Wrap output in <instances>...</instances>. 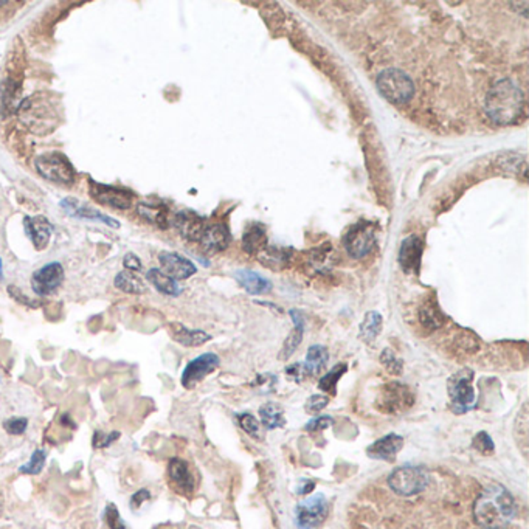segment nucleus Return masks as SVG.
<instances>
[{"label": "nucleus", "mask_w": 529, "mask_h": 529, "mask_svg": "<svg viewBox=\"0 0 529 529\" xmlns=\"http://www.w3.org/2000/svg\"><path fill=\"white\" fill-rule=\"evenodd\" d=\"M474 382V371L471 368L459 370L451 375L447 382V392L451 402V408L458 415H464L475 407L476 396Z\"/></svg>", "instance_id": "nucleus-6"}, {"label": "nucleus", "mask_w": 529, "mask_h": 529, "mask_svg": "<svg viewBox=\"0 0 529 529\" xmlns=\"http://www.w3.org/2000/svg\"><path fill=\"white\" fill-rule=\"evenodd\" d=\"M151 497H152V495H151V492H149L148 489H144V488H143V489H140V491H137V492L132 495V497H131V500H129V508H131V511H132V512L139 511V509L143 506V503L149 501Z\"/></svg>", "instance_id": "nucleus-44"}, {"label": "nucleus", "mask_w": 529, "mask_h": 529, "mask_svg": "<svg viewBox=\"0 0 529 529\" xmlns=\"http://www.w3.org/2000/svg\"><path fill=\"white\" fill-rule=\"evenodd\" d=\"M46 463H47V451L44 449H36L31 454L28 463L19 467V474H22V475H39L42 471H44Z\"/></svg>", "instance_id": "nucleus-35"}, {"label": "nucleus", "mask_w": 529, "mask_h": 529, "mask_svg": "<svg viewBox=\"0 0 529 529\" xmlns=\"http://www.w3.org/2000/svg\"><path fill=\"white\" fill-rule=\"evenodd\" d=\"M260 417H261L262 425L266 427L267 430L281 429V427L286 425V417H284L283 408H281L275 402H267V404L261 405Z\"/></svg>", "instance_id": "nucleus-30"}, {"label": "nucleus", "mask_w": 529, "mask_h": 529, "mask_svg": "<svg viewBox=\"0 0 529 529\" xmlns=\"http://www.w3.org/2000/svg\"><path fill=\"white\" fill-rule=\"evenodd\" d=\"M404 447V438L400 434L390 433L387 437L380 438L379 441L373 442L371 446L366 449V455L373 459H382V461H395L400 449Z\"/></svg>", "instance_id": "nucleus-19"}, {"label": "nucleus", "mask_w": 529, "mask_h": 529, "mask_svg": "<svg viewBox=\"0 0 529 529\" xmlns=\"http://www.w3.org/2000/svg\"><path fill=\"white\" fill-rule=\"evenodd\" d=\"M380 362L390 374L392 375H400L404 371V362L391 351V349H383V353L380 356Z\"/></svg>", "instance_id": "nucleus-36"}, {"label": "nucleus", "mask_w": 529, "mask_h": 529, "mask_svg": "<svg viewBox=\"0 0 529 529\" xmlns=\"http://www.w3.org/2000/svg\"><path fill=\"white\" fill-rule=\"evenodd\" d=\"M114 284L118 290H122V292L129 294V295H141L146 292V286H144L143 279L129 270H123V272L117 273Z\"/></svg>", "instance_id": "nucleus-28"}, {"label": "nucleus", "mask_w": 529, "mask_h": 529, "mask_svg": "<svg viewBox=\"0 0 529 529\" xmlns=\"http://www.w3.org/2000/svg\"><path fill=\"white\" fill-rule=\"evenodd\" d=\"M256 256H258L262 266L272 270H284L290 266V261L294 258V250L289 249V247L267 245L266 249Z\"/></svg>", "instance_id": "nucleus-22"}, {"label": "nucleus", "mask_w": 529, "mask_h": 529, "mask_svg": "<svg viewBox=\"0 0 529 529\" xmlns=\"http://www.w3.org/2000/svg\"><path fill=\"white\" fill-rule=\"evenodd\" d=\"M314 488H315V483L314 481H311V480H303L300 483V486H298L296 492L300 493V495H307V493H311L314 491Z\"/></svg>", "instance_id": "nucleus-48"}, {"label": "nucleus", "mask_w": 529, "mask_h": 529, "mask_svg": "<svg viewBox=\"0 0 529 529\" xmlns=\"http://www.w3.org/2000/svg\"><path fill=\"white\" fill-rule=\"evenodd\" d=\"M346 371H348L346 363L336 365L334 368H332L326 375H323V378L319 380V388H321L323 391H326V392H329V395L334 396L336 391H337L336 390L337 383L341 379V375H343Z\"/></svg>", "instance_id": "nucleus-34"}, {"label": "nucleus", "mask_w": 529, "mask_h": 529, "mask_svg": "<svg viewBox=\"0 0 529 529\" xmlns=\"http://www.w3.org/2000/svg\"><path fill=\"white\" fill-rule=\"evenodd\" d=\"M168 331L174 341L186 348H198L211 340V336L201 329H188L182 323H169Z\"/></svg>", "instance_id": "nucleus-21"}, {"label": "nucleus", "mask_w": 529, "mask_h": 529, "mask_svg": "<svg viewBox=\"0 0 529 529\" xmlns=\"http://www.w3.org/2000/svg\"><path fill=\"white\" fill-rule=\"evenodd\" d=\"M4 514V493L0 491V515Z\"/></svg>", "instance_id": "nucleus-49"}, {"label": "nucleus", "mask_w": 529, "mask_h": 529, "mask_svg": "<svg viewBox=\"0 0 529 529\" xmlns=\"http://www.w3.org/2000/svg\"><path fill=\"white\" fill-rule=\"evenodd\" d=\"M329 404V397L328 396H323V395H314L311 396L309 399H307V402L304 405V410L306 413L309 415H319L321 410H324L328 407Z\"/></svg>", "instance_id": "nucleus-42"}, {"label": "nucleus", "mask_w": 529, "mask_h": 529, "mask_svg": "<svg viewBox=\"0 0 529 529\" xmlns=\"http://www.w3.org/2000/svg\"><path fill=\"white\" fill-rule=\"evenodd\" d=\"M424 242L420 236L412 235L405 237L399 249V266L405 273H420Z\"/></svg>", "instance_id": "nucleus-15"}, {"label": "nucleus", "mask_w": 529, "mask_h": 529, "mask_svg": "<svg viewBox=\"0 0 529 529\" xmlns=\"http://www.w3.org/2000/svg\"><path fill=\"white\" fill-rule=\"evenodd\" d=\"M220 365V358L215 353H205L199 357L188 362L182 373L181 383L186 390H193L198 383H201L208 374L216 371Z\"/></svg>", "instance_id": "nucleus-11"}, {"label": "nucleus", "mask_w": 529, "mask_h": 529, "mask_svg": "<svg viewBox=\"0 0 529 529\" xmlns=\"http://www.w3.org/2000/svg\"><path fill=\"white\" fill-rule=\"evenodd\" d=\"M89 191L93 201L109 208L127 210L134 203V193L119 186L95 182L93 178H89Z\"/></svg>", "instance_id": "nucleus-10"}, {"label": "nucleus", "mask_w": 529, "mask_h": 529, "mask_svg": "<svg viewBox=\"0 0 529 529\" xmlns=\"http://www.w3.org/2000/svg\"><path fill=\"white\" fill-rule=\"evenodd\" d=\"M34 168H36L38 174L48 182L67 186L75 183L76 171L72 161L61 152L42 154V156L34 159Z\"/></svg>", "instance_id": "nucleus-5"}, {"label": "nucleus", "mask_w": 529, "mask_h": 529, "mask_svg": "<svg viewBox=\"0 0 529 529\" xmlns=\"http://www.w3.org/2000/svg\"><path fill=\"white\" fill-rule=\"evenodd\" d=\"M123 266H124V270H129V272H141L143 269V264H141V260L137 256L135 253H126L124 258H123Z\"/></svg>", "instance_id": "nucleus-46"}, {"label": "nucleus", "mask_w": 529, "mask_h": 529, "mask_svg": "<svg viewBox=\"0 0 529 529\" xmlns=\"http://www.w3.org/2000/svg\"><path fill=\"white\" fill-rule=\"evenodd\" d=\"M23 228L34 249L39 252L47 249L51 233H53V225L46 216H25Z\"/></svg>", "instance_id": "nucleus-16"}, {"label": "nucleus", "mask_w": 529, "mask_h": 529, "mask_svg": "<svg viewBox=\"0 0 529 529\" xmlns=\"http://www.w3.org/2000/svg\"><path fill=\"white\" fill-rule=\"evenodd\" d=\"M286 375L290 380L300 383L307 378V375H309V373H307V368H306V365L303 362H296L294 365L287 366Z\"/></svg>", "instance_id": "nucleus-43"}, {"label": "nucleus", "mask_w": 529, "mask_h": 529, "mask_svg": "<svg viewBox=\"0 0 529 529\" xmlns=\"http://www.w3.org/2000/svg\"><path fill=\"white\" fill-rule=\"evenodd\" d=\"M269 245L266 228L260 222H252L245 227L242 235V249L249 255H258Z\"/></svg>", "instance_id": "nucleus-23"}, {"label": "nucleus", "mask_w": 529, "mask_h": 529, "mask_svg": "<svg viewBox=\"0 0 529 529\" xmlns=\"http://www.w3.org/2000/svg\"><path fill=\"white\" fill-rule=\"evenodd\" d=\"M102 520H105L109 529H127L122 515H119L118 508L114 503H109L105 511H102Z\"/></svg>", "instance_id": "nucleus-38"}, {"label": "nucleus", "mask_w": 529, "mask_h": 529, "mask_svg": "<svg viewBox=\"0 0 529 529\" xmlns=\"http://www.w3.org/2000/svg\"><path fill=\"white\" fill-rule=\"evenodd\" d=\"M119 437H122V433H119V432L105 433L101 430H95V432H93V437H92V447L97 449V450L98 449H109L114 442H117L119 439Z\"/></svg>", "instance_id": "nucleus-39"}, {"label": "nucleus", "mask_w": 529, "mask_h": 529, "mask_svg": "<svg viewBox=\"0 0 529 529\" xmlns=\"http://www.w3.org/2000/svg\"><path fill=\"white\" fill-rule=\"evenodd\" d=\"M0 278H4V272H2V260H0Z\"/></svg>", "instance_id": "nucleus-50"}, {"label": "nucleus", "mask_w": 529, "mask_h": 529, "mask_svg": "<svg viewBox=\"0 0 529 529\" xmlns=\"http://www.w3.org/2000/svg\"><path fill=\"white\" fill-rule=\"evenodd\" d=\"M290 317H292V321H294V329L286 338L283 349H281V353L278 356L281 360H287V358L296 351V348L300 346L301 340H303V334H304V320H303L301 312L290 311Z\"/></svg>", "instance_id": "nucleus-26"}, {"label": "nucleus", "mask_w": 529, "mask_h": 529, "mask_svg": "<svg viewBox=\"0 0 529 529\" xmlns=\"http://www.w3.org/2000/svg\"><path fill=\"white\" fill-rule=\"evenodd\" d=\"M525 97L522 89L511 80H500L489 89L484 110L495 124H514L523 112Z\"/></svg>", "instance_id": "nucleus-2"}, {"label": "nucleus", "mask_w": 529, "mask_h": 529, "mask_svg": "<svg viewBox=\"0 0 529 529\" xmlns=\"http://www.w3.org/2000/svg\"><path fill=\"white\" fill-rule=\"evenodd\" d=\"M166 480L174 492L190 497L196 489V478L188 461L182 458H171L166 467Z\"/></svg>", "instance_id": "nucleus-13"}, {"label": "nucleus", "mask_w": 529, "mask_h": 529, "mask_svg": "<svg viewBox=\"0 0 529 529\" xmlns=\"http://www.w3.org/2000/svg\"><path fill=\"white\" fill-rule=\"evenodd\" d=\"M472 446L483 455H491V454H493V450H495L493 441L486 432H480V433L475 434Z\"/></svg>", "instance_id": "nucleus-41"}, {"label": "nucleus", "mask_w": 529, "mask_h": 529, "mask_svg": "<svg viewBox=\"0 0 529 529\" xmlns=\"http://www.w3.org/2000/svg\"><path fill=\"white\" fill-rule=\"evenodd\" d=\"M235 278H236L237 283L241 284L250 295L267 294L269 290L272 289L270 281L267 278H264L262 275H260V273L253 272V270H247V269L236 270Z\"/></svg>", "instance_id": "nucleus-25"}, {"label": "nucleus", "mask_w": 529, "mask_h": 529, "mask_svg": "<svg viewBox=\"0 0 529 529\" xmlns=\"http://www.w3.org/2000/svg\"><path fill=\"white\" fill-rule=\"evenodd\" d=\"M28 429V420L27 417H8L4 421V430L11 434V437H19L23 434Z\"/></svg>", "instance_id": "nucleus-40"}, {"label": "nucleus", "mask_w": 529, "mask_h": 529, "mask_svg": "<svg viewBox=\"0 0 529 529\" xmlns=\"http://www.w3.org/2000/svg\"><path fill=\"white\" fill-rule=\"evenodd\" d=\"M329 360V353L328 349L321 345H312L307 349L306 354V368L309 375H319L324 368H326Z\"/></svg>", "instance_id": "nucleus-29"}, {"label": "nucleus", "mask_w": 529, "mask_h": 529, "mask_svg": "<svg viewBox=\"0 0 529 529\" xmlns=\"http://www.w3.org/2000/svg\"><path fill=\"white\" fill-rule=\"evenodd\" d=\"M420 320L427 329H437L442 326L444 314L439 311L437 303H427L420 312Z\"/></svg>", "instance_id": "nucleus-33"}, {"label": "nucleus", "mask_w": 529, "mask_h": 529, "mask_svg": "<svg viewBox=\"0 0 529 529\" xmlns=\"http://www.w3.org/2000/svg\"><path fill=\"white\" fill-rule=\"evenodd\" d=\"M415 404V395L400 382H390L380 387L374 407L383 415H400Z\"/></svg>", "instance_id": "nucleus-7"}, {"label": "nucleus", "mask_w": 529, "mask_h": 529, "mask_svg": "<svg viewBox=\"0 0 529 529\" xmlns=\"http://www.w3.org/2000/svg\"><path fill=\"white\" fill-rule=\"evenodd\" d=\"M382 315L375 311L366 312L365 319L360 324V338L365 341V343H373V341L378 338L382 331Z\"/></svg>", "instance_id": "nucleus-31"}, {"label": "nucleus", "mask_w": 529, "mask_h": 529, "mask_svg": "<svg viewBox=\"0 0 529 529\" xmlns=\"http://www.w3.org/2000/svg\"><path fill=\"white\" fill-rule=\"evenodd\" d=\"M137 213H139V216L141 219L149 222L154 227H159L161 230H166L169 227L168 207L164 203L140 202L137 203Z\"/></svg>", "instance_id": "nucleus-24"}, {"label": "nucleus", "mask_w": 529, "mask_h": 529, "mask_svg": "<svg viewBox=\"0 0 529 529\" xmlns=\"http://www.w3.org/2000/svg\"><path fill=\"white\" fill-rule=\"evenodd\" d=\"M64 281V267L61 262L53 261L47 262L46 266H42L31 277V289L33 292L39 296H48L55 294L58 287L63 284Z\"/></svg>", "instance_id": "nucleus-12"}, {"label": "nucleus", "mask_w": 529, "mask_h": 529, "mask_svg": "<svg viewBox=\"0 0 529 529\" xmlns=\"http://www.w3.org/2000/svg\"><path fill=\"white\" fill-rule=\"evenodd\" d=\"M430 483L429 472L417 466H402L388 476L390 489L399 497H415L427 489Z\"/></svg>", "instance_id": "nucleus-4"}, {"label": "nucleus", "mask_w": 529, "mask_h": 529, "mask_svg": "<svg viewBox=\"0 0 529 529\" xmlns=\"http://www.w3.org/2000/svg\"><path fill=\"white\" fill-rule=\"evenodd\" d=\"M232 242V235L225 224L207 225L199 239V244L207 253L224 252Z\"/></svg>", "instance_id": "nucleus-18"}, {"label": "nucleus", "mask_w": 529, "mask_h": 529, "mask_svg": "<svg viewBox=\"0 0 529 529\" xmlns=\"http://www.w3.org/2000/svg\"><path fill=\"white\" fill-rule=\"evenodd\" d=\"M378 90L391 105H407L415 95V82L399 68H387L378 76Z\"/></svg>", "instance_id": "nucleus-3"}, {"label": "nucleus", "mask_w": 529, "mask_h": 529, "mask_svg": "<svg viewBox=\"0 0 529 529\" xmlns=\"http://www.w3.org/2000/svg\"><path fill=\"white\" fill-rule=\"evenodd\" d=\"M146 279L149 281V283L157 289V292L164 294V295H168V296H178L182 292L181 286H178V283L176 279H173L171 277H168L166 273L161 272L160 269L154 267V269H149L146 272Z\"/></svg>", "instance_id": "nucleus-27"}, {"label": "nucleus", "mask_w": 529, "mask_h": 529, "mask_svg": "<svg viewBox=\"0 0 529 529\" xmlns=\"http://www.w3.org/2000/svg\"><path fill=\"white\" fill-rule=\"evenodd\" d=\"M236 421H237V425L241 427V429L249 433L250 437L253 438H258L260 437V430H261V425H260V421L256 420V417L250 413H239L236 415Z\"/></svg>", "instance_id": "nucleus-37"}, {"label": "nucleus", "mask_w": 529, "mask_h": 529, "mask_svg": "<svg viewBox=\"0 0 529 529\" xmlns=\"http://www.w3.org/2000/svg\"><path fill=\"white\" fill-rule=\"evenodd\" d=\"M375 244V232L370 222H358L348 230L343 236L345 250L351 258L362 260L371 253Z\"/></svg>", "instance_id": "nucleus-8"}, {"label": "nucleus", "mask_w": 529, "mask_h": 529, "mask_svg": "<svg viewBox=\"0 0 529 529\" xmlns=\"http://www.w3.org/2000/svg\"><path fill=\"white\" fill-rule=\"evenodd\" d=\"M6 5H10V2H0V8H2V6H6Z\"/></svg>", "instance_id": "nucleus-51"}, {"label": "nucleus", "mask_w": 529, "mask_h": 529, "mask_svg": "<svg viewBox=\"0 0 529 529\" xmlns=\"http://www.w3.org/2000/svg\"><path fill=\"white\" fill-rule=\"evenodd\" d=\"M311 266L317 272H328L332 269V247L329 244L321 245L319 249L311 252L309 256Z\"/></svg>", "instance_id": "nucleus-32"}, {"label": "nucleus", "mask_w": 529, "mask_h": 529, "mask_svg": "<svg viewBox=\"0 0 529 529\" xmlns=\"http://www.w3.org/2000/svg\"><path fill=\"white\" fill-rule=\"evenodd\" d=\"M159 262L161 266L160 270L176 281L188 279L198 272V267L190 260L176 252H160Z\"/></svg>", "instance_id": "nucleus-14"}, {"label": "nucleus", "mask_w": 529, "mask_h": 529, "mask_svg": "<svg viewBox=\"0 0 529 529\" xmlns=\"http://www.w3.org/2000/svg\"><path fill=\"white\" fill-rule=\"evenodd\" d=\"M517 515V505L508 489L491 484L478 495L474 505V518L484 529L506 528Z\"/></svg>", "instance_id": "nucleus-1"}, {"label": "nucleus", "mask_w": 529, "mask_h": 529, "mask_svg": "<svg viewBox=\"0 0 529 529\" xmlns=\"http://www.w3.org/2000/svg\"><path fill=\"white\" fill-rule=\"evenodd\" d=\"M61 207L65 210L68 216H75V218H82V219H90V220H98L102 222V224L109 225L110 228H119V222L112 219L110 216L105 215L98 210H93L85 207V205H81L76 199L67 198L61 201Z\"/></svg>", "instance_id": "nucleus-20"}, {"label": "nucleus", "mask_w": 529, "mask_h": 529, "mask_svg": "<svg viewBox=\"0 0 529 529\" xmlns=\"http://www.w3.org/2000/svg\"><path fill=\"white\" fill-rule=\"evenodd\" d=\"M8 292H10V295L14 298L16 301H19L21 304H25V306H31L34 307L36 306V303H34L33 300H30L28 296H25L19 289H17L16 286H8Z\"/></svg>", "instance_id": "nucleus-47"}, {"label": "nucleus", "mask_w": 529, "mask_h": 529, "mask_svg": "<svg viewBox=\"0 0 529 529\" xmlns=\"http://www.w3.org/2000/svg\"><path fill=\"white\" fill-rule=\"evenodd\" d=\"M328 500L323 493H315L298 503L295 509V522L298 529L317 528L328 515Z\"/></svg>", "instance_id": "nucleus-9"}, {"label": "nucleus", "mask_w": 529, "mask_h": 529, "mask_svg": "<svg viewBox=\"0 0 529 529\" xmlns=\"http://www.w3.org/2000/svg\"><path fill=\"white\" fill-rule=\"evenodd\" d=\"M334 424V421H332V417L329 416H319L317 420H312L311 422L306 424V430L307 432H323L329 429V427Z\"/></svg>", "instance_id": "nucleus-45"}, {"label": "nucleus", "mask_w": 529, "mask_h": 529, "mask_svg": "<svg viewBox=\"0 0 529 529\" xmlns=\"http://www.w3.org/2000/svg\"><path fill=\"white\" fill-rule=\"evenodd\" d=\"M174 227L178 235L190 242H199V239L207 227V220L191 210L178 211L174 218Z\"/></svg>", "instance_id": "nucleus-17"}]
</instances>
